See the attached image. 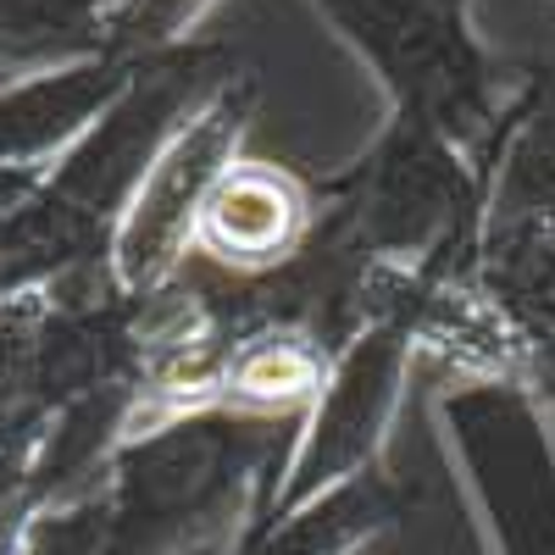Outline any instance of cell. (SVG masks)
I'll list each match as a JSON object with an SVG mask.
<instances>
[{"label":"cell","instance_id":"1","mask_svg":"<svg viewBox=\"0 0 555 555\" xmlns=\"http://www.w3.org/2000/svg\"><path fill=\"white\" fill-rule=\"evenodd\" d=\"M300 416L240 405H183L133 416L95 473L101 555H178L211 533H234L261 483L284 473Z\"/></svg>","mask_w":555,"mask_h":555},{"label":"cell","instance_id":"2","mask_svg":"<svg viewBox=\"0 0 555 555\" xmlns=\"http://www.w3.org/2000/svg\"><path fill=\"white\" fill-rule=\"evenodd\" d=\"M317 7L378 67L400 122L434 128L483 167H500L512 117H500L489 56L461 23L467 0H317Z\"/></svg>","mask_w":555,"mask_h":555},{"label":"cell","instance_id":"3","mask_svg":"<svg viewBox=\"0 0 555 555\" xmlns=\"http://www.w3.org/2000/svg\"><path fill=\"white\" fill-rule=\"evenodd\" d=\"M250 106H256V83L228 78L217 95L167 139V151L156 156L145 183L133 190L117 234H112V250H106V272L122 295L151 300L183 272L190 245H195L201 206L211 195V183L228 172V162L240 156Z\"/></svg>","mask_w":555,"mask_h":555},{"label":"cell","instance_id":"4","mask_svg":"<svg viewBox=\"0 0 555 555\" xmlns=\"http://www.w3.org/2000/svg\"><path fill=\"white\" fill-rule=\"evenodd\" d=\"M317 211V183L295 178L289 167L234 156L201 206L190 261L222 278H267L306 250Z\"/></svg>","mask_w":555,"mask_h":555},{"label":"cell","instance_id":"5","mask_svg":"<svg viewBox=\"0 0 555 555\" xmlns=\"http://www.w3.org/2000/svg\"><path fill=\"white\" fill-rule=\"evenodd\" d=\"M145 56H78L62 67H39L0 78V162L44 172L95 128L112 101L133 83Z\"/></svg>","mask_w":555,"mask_h":555},{"label":"cell","instance_id":"6","mask_svg":"<svg viewBox=\"0 0 555 555\" xmlns=\"http://www.w3.org/2000/svg\"><path fill=\"white\" fill-rule=\"evenodd\" d=\"M112 0H0V78L106 56Z\"/></svg>","mask_w":555,"mask_h":555},{"label":"cell","instance_id":"7","mask_svg":"<svg viewBox=\"0 0 555 555\" xmlns=\"http://www.w3.org/2000/svg\"><path fill=\"white\" fill-rule=\"evenodd\" d=\"M51 423L39 395V295L0 300V444Z\"/></svg>","mask_w":555,"mask_h":555},{"label":"cell","instance_id":"8","mask_svg":"<svg viewBox=\"0 0 555 555\" xmlns=\"http://www.w3.org/2000/svg\"><path fill=\"white\" fill-rule=\"evenodd\" d=\"M217 0H112L106 7V51L112 56H156L190 44Z\"/></svg>","mask_w":555,"mask_h":555}]
</instances>
